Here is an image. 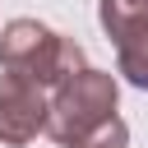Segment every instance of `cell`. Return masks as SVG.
Segmentation results:
<instances>
[{"mask_svg": "<svg viewBox=\"0 0 148 148\" xmlns=\"http://www.w3.org/2000/svg\"><path fill=\"white\" fill-rule=\"evenodd\" d=\"M148 9V0H97V23L106 28V37H116L130 18H139Z\"/></svg>", "mask_w": 148, "mask_h": 148, "instance_id": "5", "label": "cell"}, {"mask_svg": "<svg viewBox=\"0 0 148 148\" xmlns=\"http://www.w3.org/2000/svg\"><path fill=\"white\" fill-rule=\"evenodd\" d=\"M120 83L106 69L79 65L51 88L46 134L60 148H130V125L116 116Z\"/></svg>", "mask_w": 148, "mask_h": 148, "instance_id": "1", "label": "cell"}, {"mask_svg": "<svg viewBox=\"0 0 148 148\" xmlns=\"http://www.w3.org/2000/svg\"><path fill=\"white\" fill-rule=\"evenodd\" d=\"M46 111H51V88L23 79V74H0V143L23 148L46 130Z\"/></svg>", "mask_w": 148, "mask_h": 148, "instance_id": "3", "label": "cell"}, {"mask_svg": "<svg viewBox=\"0 0 148 148\" xmlns=\"http://www.w3.org/2000/svg\"><path fill=\"white\" fill-rule=\"evenodd\" d=\"M83 65V46L37 18H14L0 32V69L23 74L42 88H56L65 74H74Z\"/></svg>", "mask_w": 148, "mask_h": 148, "instance_id": "2", "label": "cell"}, {"mask_svg": "<svg viewBox=\"0 0 148 148\" xmlns=\"http://www.w3.org/2000/svg\"><path fill=\"white\" fill-rule=\"evenodd\" d=\"M111 42H116V74H125L134 88H148V9L130 18Z\"/></svg>", "mask_w": 148, "mask_h": 148, "instance_id": "4", "label": "cell"}]
</instances>
